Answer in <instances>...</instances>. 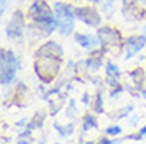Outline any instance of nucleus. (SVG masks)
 <instances>
[{
    "label": "nucleus",
    "instance_id": "nucleus-1",
    "mask_svg": "<svg viewBox=\"0 0 146 144\" xmlns=\"http://www.w3.org/2000/svg\"><path fill=\"white\" fill-rule=\"evenodd\" d=\"M60 63H62V57L57 55H43V57L35 59V71L41 83L51 84V81L57 76L59 70H60Z\"/></svg>",
    "mask_w": 146,
    "mask_h": 144
},
{
    "label": "nucleus",
    "instance_id": "nucleus-2",
    "mask_svg": "<svg viewBox=\"0 0 146 144\" xmlns=\"http://www.w3.org/2000/svg\"><path fill=\"white\" fill-rule=\"evenodd\" d=\"M19 70V59L10 49H0V83L2 86H10L16 78Z\"/></svg>",
    "mask_w": 146,
    "mask_h": 144
},
{
    "label": "nucleus",
    "instance_id": "nucleus-3",
    "mask_svg": "<svg viewBox=\"0 0 146 144\" xmlns=\"http://www.w3.org/2000/svg\"><path fill=\"white\" fill-rule=\"evenodd\" d=\"M24 29H26V16L21 10H16L5 27V35L10 40H21L24 36Z\"/></svg>",
    "mask_w": 146,
    "mask_h": 144
},
{
    "label": "nucleus",
    "instance_id": "nucleus-4",
    "mask_svg": "<svg viewBox=\"0 0 146 144\" xmlns=\"http://www.w3.org/2000/svg\"><path fill=\"white\" fill-rule=\"evenodd\" d=\"M75 18L86 24L88 27H95L99 29L102 24V16L99 10L94 7H75Z\"/></svg>",
    "mask_w": 146,
    "mask_h": 144
},
{
    "label": "nucleus",
    "instance_id": "nucleus-5",
    "mask_svg": "<svg viewBox=\"0 0 146 144\" xmlns=\"http://www.w3.org/2000/svg\"><path fill=\"white\" fill-rule=\"evenodd\" d=\"M97 36L102 41V46H117V44H124L122 43V35L119 30L108 27V25H100L97 29Z\"/></svg>",
    "mask_w": 146,
    "mask_h": 144
},
{
    "label": "nucleus",
    "instance_id": "nucleus-6",
    "mask_svg": "<svg viewBox=\"0 0 146 144\" xmlns=\"http://www.w3.org/2000/svg\"><path fill=\"white\" fill-rule=\"evenodd\" d=\"M122 16L125 18V21H140L146 16V10L143 7H140L137 0H122Z\"/></svg>",
    "mask_w": 146,
    "mask_h": 144
},
{
    "label": "nucleus",
    "instance_id": "nucleus-7",
    "mask_svg": "<svg viewBox=\"0 0 146 144\" xmlns=\"http://www.w3.org/2000/svg\"><path fill=\"white\" fill-rule=\"evenodd\" d=\"M124 46H125V60H130L137 52L143 49L146 46V35H132L129 36L127 40L124 41Z\"/></svg>",
    "mask_w": 146,
    "mask_h": 144
},
{
    "label": "nucleus",
    "instance_id": "nucleus-8",
    "mask_svg": "<svg viewBox=\"0 0 146 144\" xmlns=\"http://www.w3.org/2000/svg\"><path fill=\"white\" fill-rule=\"evenodd\" d=\"M75 41H76L81 48H84V49H88V51H95V49H99V48H102V41H100V38L97 36V33L92 35V33L76 32L75 33Z\"/></svg>",
    "mask_w": 146,
    "mask_h": 144
},
{
    "label": "nucleus",
    "instance_id": "nucleus-9",
    "mask_svg": "<svg viewBox=\"0 0 146 144\" xmlns=\"http://www.w3.org/2000/svg\"><path fill=\"white\" fill-rule=\"evenodd\" d=\"M43 55H57V57H62L64 55V49L62 46L56 41H46L44 44H41L38 49L35 51V55L33 57H43Z\"/></svg>",
    "mask_w": 146,
    "mask_h": 144
},
{
    "label": "nucleus",
    "instance_id": "nucleus-10",
    "mask_svg": "<svg viewBox=\"0 0 146 144\" xmlns=\"http://www.w3.org/2000/svg\"><path fill=\"white\" fill-rule=\"evenodd\" d=\"M51 13H54V10H51L44 0H33L32 5L29 7V11H27L30 19H35L38 16H44V15H51Z\"/></svg>",
    "mask_w": 146,
    "mask_h": 144
},
{
    "label": "nucleus",
    "instance_id": "nucleus-11",
    "mask_svg": "<svg viewBox=\"0 0 146 144\" xmlns=\"http://www.w3.org/2000/svg\"><path fill=\"white\" fill-rule=\"evenodd\" d=\"M75 16H56V21H57V30L59 33L62 35H70L75 30Z\"/></svg>",
    "mask_w": 146,
    "mask_h": 144
},
{
    "label": "nucleus",
    "instance_id": "nucleus-12",
    "mask_svg": "<svg viewBox=\"0 0 146 144\" xmlns=\"http://www.w3.org/2000/svg\"><path fill=\"white\" fill-rule=\"evenodd\" d=\"M103 63V59H102V54H94L92 57H88L84 60V65H86V68L91 70V71H97L100 70Z\"/></svg>",
    "mask_w": 146,
    "mask_h": 144
},
{
    "label": "nucleus",
    "instance_id": "nucleus-13",
    "mask_svg": "<svg viewBox=\"0 0 146 144\" xmlns=\"http://www.w3.org/2000/svg\"><path fill=\"white\" fill-rule=\"evenodd\" d=\"M91 128H99V122L94 114H86L81 120V130H83V133H86Z\"/></svg>",
    "mask_w": 146,
    "mask_h": 144
},
{
    "label": "nucleus",
    "instance_id": "nucleus-14",
    "mask_svg": "<svg viewBox=\"0 0 146 144\" xmlns=\"http://www.w3.org/2000/svg\"><path fill=\"white\" fill-rule=\"evenodd\" d=\"M52 125H54V128L57 130V131H59V135H60L62 138L70 136V135L73 133V128H75V122H70V124H67V125H60V124L54 122Z\"/></svg>",
    "mask_w": 146,
    "mask_h": 144
},
{
    "label": "nucleus",
    "instance_id": "nucleus-15",
    "mask_svg": "<svg viewBox=\"0 0 146 144\" xmlns=\"http://www.w3.org/2000/svg\"><path fill=\"white\" fill-rule=\"evenodd\" d=\"M106 78H113V79H119L121 78V70L117 65H114L111 60L106 62Z\"/></svg>",
    "mask_w": 146,
    "mask_h": 144
},
{
    "label": "nucleus",
    "instance_id": "nucleus-16",
    "mask_svg": "<svg viewBox=\"0 0 146 144\" xmlns=\"http://www.w3.org/2000/svg\"><path fill=\"white\" fill-rule=\"evenodd\" d=\"M43 117H44V114H41V112H36L35 116H33V119H30V122L27 124V128H30V130H35V128H41L43 127Z\"/></svg>",
    "mask_w": 146,
    "mask_h": 144
},
{
    "label": "nucleus",
    "instance_id": "nucleus-17",
    "mask_svg": "<svg viewBox=\"0 0 146 144\" xmlns=\"http://www.w3.org/2000/svg\"><path fill=\"white\" fill-rule=\"evenodd\" d=\"M127 75L129 76H130V78H132V79H133V83H135L137 84V86H141V83H143V81H145V71H143V70L141 68H137V70H132V71H129L127 73Z\"/></svg>",
    "mask_w": 146,
    "mask_h": 144
},
{
    "label": "nucleus",
    "instance_id": "nucleus-18",
    "mask_svg": "<svg viewBox=\"0 0 146 144\" xmlns=\"http://www.w3.org/2000/svg\"><path fill=\"white\" fill-rule=\"evenodd\" d=\"M92 106H94V111L97 112V114H103V112H105V109H103V95H102V92H97V94H95Z\"/></svg>",
    "mask_w": 146,
    "mask_h": 144
},
{
    "label": "nucleus",
    "instance_id": "nucleus-19",
    "mask_svg": "<svg viewBox=\"0 0 146 144\" xmlns=\"http://www.w3.org/2000/svg\"><path fill=\"white\" fill-rule=\"evenodd\" d=\"M113 2L114 0H99V5H100V8H102V11L105 15L110 16L113 13Z\"/></svg>",
    "mask_w": 146,
    "mask_h": 144
},
{
    "label": "nucleus",
    "instance_id": "nucleus-20",
    "mask_svg": "<svg viewBox=\"0 0 146 144\" xmlns=\"http://www.w3.org/2000/svg\"><path fill=\"white\" fill-rule=\"evenodd\" d=\"M105 133H106V136H119L122 133V128L119 125H111L105 130Z\"/></svg>",
    "mask_w": 146,
    "mask_h": 144
},
{
    "label": "nucleus",
    "instance_id": "nucleus-21",
    "mask_svg": "<svg viewBox=\"0 0 146 144\" xmlns=\"http://www.w3.org/2000/svg\"><path fill=\"white\" fill-rule=\"evenodd\" d=\"M121 92H124V86H116V87H113V89L110 90V97L111 98H114V97H117V95L121 94Z\"/></svg>",
    "mask_w": 146,
    "mask_h": 144
},
{
    "label": "nucleus",
    "instance_id": "nucleus-22",
    "mask_svg": "<svg viewBox=\"0 0 146 144\" xmlns=\"http://www.w3.org/2000/svg\"><path fill=\"white\" fill-rule=\"evenodd\" d=\"M132 109H133V106H125V109H122V111H117L116 114H113V117H125V116L129 114V112L132 111Z\"/></svg>",
    "mask_w": 146,
    "mask_h": 144
},
{
    "label": "nucleus",
    "instance_id": "nucleus-23",
    "mask_svg": "<svg viewBox=\"0 0 146 144\" xmlns=\"http://www.w3.org/2000/svg\"><path fill=\"white\" fill-rule=\"evenodd\" d=\"M117 143H121V139H110L106 136L100 138V141H99V144H117Z\"/></svg>",
    "mask_w": 146,
    "mask_h": 144
},
{
    "label": "nucleus",
    "instance_id": "nucleus-24",
    "mask_svg": "<svg viewBox=\"0 0 146 144\" xmlns=\"http://www.w3.org/2000/svg\"><path fill=\"white\" fill-rule=\"evenodd\" d=\"M30 133H32V130L26 127V130H22L21 133L18 135V138H32V135H30Z\"/></svg>",
    "mask_w": 146,
    "mask_h": 144
},
{
    "label": "nucleus",
    "instance_id": "nucleus-25",
    "mask_svg": "<svg viewBox=\"0 0 146 144\" xmlns=\"http://www.w3.org/2000/svg\"><path fill=\"white\" fill-rule=\"evenodd\" d=\"M75 112H76V109H75V101H70V109H67V116L68 117H73L75 116Z\"/></svg>",
    "mask_w": 146,
    "mask_h": 144
},
{
    "label": "nucleus",
    "instance_id": "nucleus-26",
    "mask_svg": "<svg viewBox=\"0 0 146 144\" xmlns=\"http://www.w3.org/2000/svg\"><path fill=\"white\" fill-rule=\"evenodd\" d=\"M0 15L3 16L5 15V11H7V8H8V0H0Z\"/></svg>",
    "mask_w": 146,
    "mask_h": 144
},
{
    "label": "nucleus",
    "instance_id": "nucleus-27",
    "mask_svg": "<svg viewBox=\"0 0 146 144\" xmlns=\"http://www.w3.org/2000/svg\"><path fill=\"white\" fill-rule=\"evenodd\" d=\"M32 141V138H18V144H30Z\"/></svg>",
    "mask_w": 146,
    "mask_h": 144
},
{
    "label": "nucleus",
    "instance_id": "nucleus-28",
    "mask_svg": "<svg viewBox=\"0 0 146 144\" xmlns=\"http://www.w3.org/2000/svg\"><path fill=\"white\" fill-rule=\"evenodd\" d=\"M27 119H21L19 122H16V127H27Z\"/></svg>",
    "mask_w": 146,
    "mask_h": 144
},
{
    "label": "nucleus",
    "instance_id": "nucleus-29",
    "mask_svg": "<svg viewBox=\"0 0 146 144\" xmlns=\"http://www.w3.org/2000/svg\"><path fill=\"white\" fill-rule=\"evenodd\" d=\"M138 135H140V136H146V125L145 127H141V128H140V131H138Z\"/></svg>",
    "mask_w": 146,
    "mask_h": 144
},
{
    "label": "nucleus",
    "instance_id": "nucleus-30",
    "mask_svg": "<svg viewBox=\"0 0 146 144\" xmlns=\"http://www.w3.org/2000/svg\"><path fill=\"white\" fill-rule=\"evenodd\" d=\"M83 103L84 104H89V94H84L83 95Z\"/></svg>",
    "mask_w": 146,
    "mask_h": 144
},
{
    "label": "nucleus",
    "instance_id": "nucleus-31",
    "mask_svg": "<svg viewBox=\"0 0 146 144\" xmlns=\"http://www.w3.org/2000/svg\"><path fill=\"white\" fill-rule=\"evenodd\" d=\"M137 2H141V3H146V0H137Z\"/></svg>",
    "mask_w": 146,
    "mask_h": 144
},
{
    "label": "nucleus",
    "instance_id": "nucleus-32",
    "mask_svg": "<svg viewBox=\"0 0 146 144\" xmlns=\"http://www.w3.org/2000/svg\"><path fill=\"white\" fill-rule=\"evenodd\" d=\"M143 32H145V35H146V24H145V29H143Z\"/></svg>",
    "mask_w": 146,
    "mask_h": 144
},
{
    "label": "nucleus",
    "instance_id": "nucleus-33",
    "mask_svg": "<svg viewBox=\"0 0 146 144\" xmlns=\"http://www.w3.org/2000/svg\"><path fill=\"white\" fill-rule=\"evenodd\" d=\"M56 144H59V143H56Z\"/></svg>",
    "mask_w": 146,
    "mask_h": 144
}]
</instances>
